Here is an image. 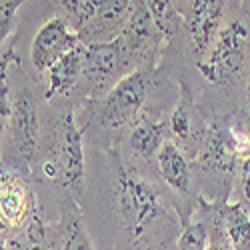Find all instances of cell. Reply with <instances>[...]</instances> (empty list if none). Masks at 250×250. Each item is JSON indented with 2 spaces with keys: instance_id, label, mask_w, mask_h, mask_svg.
Returning <instances> with one entry per match:
<instances>
[{
  "instance_id": "obj_1",
  "label": "cell",
  "mask_w": 250,
  "mask_h": 250,
  "mask_svg": "<svg viewBox=\"0 0 250 250\" xmlns=\"http://www.w3.org/2000/svg\"><path fill=\"white\" fill-rule=\"evenodd\" d=\"M192 72L204 86L196 100L210 118L242 108L250 80V16L240 2L230 10Z\"/></svg>"
},
{
  "instance_id": "obj_2",
  "label": "cell",
  "mask_w": 250,
  "mask_h": 250,
  "mask_svg": "<svg viewBox=\"0 0 250 250\" xmlns=\"http://www.w3.org/2000/svg\"><path fill=\"white\" fill-rule=\"evenodd\" d=\"M170 80L160 68H138L124 76L102 98L76 104V116L86 142L106 150L118 146L126 130L158 96L160 86Z\"/></svg>"
},
{
  "instance_id": "obj_3",
  "label": "cell",
  "mask_w": 250,
  "mask_h": 250,
  "mask_svg": "<svg viewBox=\"0 0 250 250\" xmlns=\"http://www.w3.org/2000/svg\"><path fill=\"white\" fill-rule=\"evenodd\" d=\"M116 218L132 244H140L162 222H172L168 196L152 168L130 160L120 144L104 150Z\"/></svg>"
},
{
  "instance_id": "obj_4",
  "label": "cell",
  "mask_w": 250,
  "mask_h": 250,
  "mask_svg": "<svg viewBox=\"0 0 250 250\" xmlns=\"http://www.w3.org/2000/svg\"><path fill=\"white\" fill-rule=\"evenodd\" d=\"M46 102L42 114V136L36 156L40 182L64 192V200L80 202L86 184V136L76 116V104L70 98ZM34 170V168H32Z\"/></svg>"
},
{
  "instance_id": "obj_5",
  "label": "cell",
  "mask_w": 250,
  "mask_h": 250,
  "mask_svg": "<svg viewBox=\"0 0 250 250\" xmlns=\"http://www.w3.org/2000/svg\"><path fill=\"white\" fill-rule=\"evenodd\" d=\"M240 0H180L176 10L182 16V28L166 46L160 70L172 80L186 82L188 72L210 48L224 20Z\"/></svg>"
},
{
  "instance_id": "obj_6",
  "label": "cell",
  "mask_w": 250,
  "mask_h": 250,
  "mask_svg": "<svg viewBox=\"0 0 250 250\" xmlns=\"http://www.w3.org/2000/svg\"><path fill=\"white\" fill-rule=\"evenodd\" d=\"M242 156L230 128V114L212 116L204 144L192 162L198 196L212 202H226L236 186Z\"/></svg>"
},
{
  "instance_id": "obj_7",
  "label": "cell",
  "mask_w": 250,
  "mask_h": 250,
  "mask_svg": "<svg viewBox=\"0 0 250 250\" xmlns=\"http://www.w3.org/2000/svg\"><path fill=\"white\" fill-rule=\"evenodd\" d=\"M134 70L136 68L120 38L110 42L84 44V70L70 100L80 104L84 100L102 98Z\"/></svg>"
},
{
  "instance_id": "obj_8",
  "label": "cell",
  "mask_w": 250,
  "mask_h": 250,
  "mask_svg": "<svg viewBox=\"0 0 250 250\" xmlns=\"http://www.w3.org/2000/svg\"><path fill=\"white\" fill-rule=\"evenodd\" d=\"M210 116L198 104L192 88L188 84H178V96L168 114V134L190 162L196 160L202 148Z\"/></svg>"
},
{
  "instance_id": "obj_9",
  "label": "cell",
  "mask_w": 250,
  "mask_h": 250,
  "mask_svg": "<svg viewBox=\"0 0 250 250\" xmlns=\"http://www.w3.org/2000/svg\"><path fill=\"white\" fill-rule=\"evenodd\" d=\"M162 104L158 102V96L148 104V108L144 110L138 120L126 130L120 148L130 160L148 166L152 168V162L160 148L164 146V142L170 138L168 134V114L170 110L160 108Z\"/></svg>"
},
{
  "instance_id": "obj_10",
  "label": "cell",
  "mask_w": 250,
  "mask_h": 250,
  "mask_svg": "<svg viewBox=\"0 0 250 250\" xmlns=\"http://www.w3.org/2000/svg\"><path fill=\"white\" fill-rule=\"evenodd\" d=\"M12 166L2 164L0 172V216H2V238H12L22 232L26 222L38 210V198L28 180Z\"/></svg>"
},
{
  "instance_id": "obj_11",
  "label": "cell",
  "mask_w": 250,
  "mask_h": 250,
  "mask_svg": "<svg viewBox=\"0 0 250 250\" xmlns=\"http://www.w3.org/2000/svg\"><path fill=\"white\" fill-rule=\"evenodd\" d=\"M80 42L82 40H80L78 30L70 24V20L64 14L56 10L52 16H48L38 26L30 42V50H28L30 66L36 74V80L38 82L42 80V76L50 70L54 62L60 60Z\"/></svg>"
},
{
  "instance_id": "obj_12",
  "label": "cell",
  "mask_w": 250,
  "mask_h": 250,
  "mask_svg": "<svg viewBox=\"0 0 250 250\" xmlns=\"http://www.w3.org/2000/svg\"><path fill=\"white\" fill-rule=\"evenodd\" d=\"M152 172L162 184V188H166V192L196 208L198 186L192 162L170 138L164 142V146L156 154L152 162Z\"/></svg>"
},
{
  "instance_id": "obj_13",
  "label": "cell",
  "mask_w": 250,
  "mask_h": 250,
  "mask_svg": "<svg viewBox=\"0 0 250 250\" xmlns=\"http://www.w3.org/2000/svg\"><path fill=\"white\" fill-rule=\"evenodd\" d=\"M138 0H98L92 18L80 28V40L84 44L110 42L116 40L130 20Z\"/></svg>"
},
{
  "instance_id": "obj_14",
  "label": "cell",
  "mask_w": 250,
  "mask_h": 250,
  "mask_svg": "<svg viewBox=\"0 0 250 250\" xmlns=\"http://www.w3.org/2000/svg\"><path fill=\"white\" fill-rule=\"evenodd\" d=\"M82 70H84V42H80L60 60H56L50 70L42 76V80H40L42 100L52 102L70 98L82 78Z\"/></svg>"
},
{
  "instance_id": "obj_15",
  "label": "cell",
  "mask_w": 250,
  "mask_h": 250,
  "mask_svg": "<svg viewBox=\"0 0 250 250\" xmlns=\"http://www.w3.org/2000/svg\"><path fill=\"white\" fill-rule=\"evenodd\" d=\"M56 232H58V250H96L86 230V224L82 220L80 202L76 200L62 202Z\"/></svg>"
},
{
  "instance_id": "obj_16",
  "label": "cell",
  "mask_w": 250,
  "mask_h": 250,
  "mask_svg": "<svg viewBox=\"0 0 250 250\" xmlns=\"http://www.w3.org/2000/svg\"><path fill=\"white\" fill-rule=\"evenodd\" d=\"M224 232L232 250H250V208L240 200L220 202Z\"/></svg>"
},
{
  "instance_id": "obj_17",
  "label": "cell",
  "mask_w": 250,
  "mask_h": 250,
  "mask_svg": "<svg viewBox=\"0 0 250 250\" xmlns=\"http://www.w3.org/2000/svg\"><path fill=\"white\" fill-rule=\"evenodd\" d=\"M176 250H210V238L204 222L192 212L186 220H182V228L178 234Z\"/></svg>"
},
{
  "instance_id": "obj_18",
  "label": "cell",
  "mask_w": 250,
  "mask_h": 250,
  "mask_svg": "<svg viewBox=\"0 0 250 250\" xmlns=\"http://www.w3.org/2000/svg\"><path fill=\"white\" fill-rule=\"evenodd\" d=\"M28 0H0V38H8L14 32L16 14Z\"/></svg>"
},
{
  "instance_id": "obj_19",
  "label": "cell",
  "mask_w": 250,
  "mask_h": 250,
  "mask_svg": "<svg viewBox=\"0 0 250 250\" xmlns=\"http://www.w3.org/2000/svg\"><path fill=\"white\" fill-rule=\"evenodd\" d=\"M236 190H238L236 200L244 202L250 208V154L244 156L240 162V170L236 176Z\"/></svg>"
},
{
  "instance_id": "obj_20",
  "label": "cell",
  "mask_w": 250,
  "mask_h": 250,
  "mask_svg": "<svg viewBox=\"0 0 250 250\" xmlns=\"http://www.w3.org/2000/svg\"><path fill=\"white\" fill-rule=\"evenodd\" d=\"M246 118L250 120V80H248V86H246V92H244V102H242V108H240Z\"/></svg>"
},
{
  "instance_id": "obj_21",
  "label": "cell",
  "mask_w": 250,
  "mask_h": 250,
  "mask_svg": "<svg viewBox=\"0 0 250 250\" xmlns=\"http://www.w3.org/2000/svg\"><path fill=\"white\" fill-rule=\"evenodd\" d=\"M240 4H242V8H244V12L250 16V0H240Z\"/></svg>"
},
{
  "instance_id": "obj_22",
  "label": "cell",
  "mask_w": 250,
  "mask_h": 250,
  "mask_svg": "<svg viewBox=\"0 0 250 250\" xmlns=\"http://www.w3.org/2000/svg\"><path fill=\"white\" fill-rule=\"evenodd\" d=\"M178 2H180V0H172V4H174V6H178Z\"/></svg>"
},
{
  "instance_id": "obj_23",
  "label": "cell",
  "mask_w": 250,
  "mask_h": 250,
  "mask_svg": "<svg viewBox=\"0 0 250 250\" xmlns=\"http://www.w3.org/2000/svg\"><path fill=\"white\" fill-rule=\"evenodd\" d=\"M150 250H162V248H150Z\"/></svg>"
}]
</instances>
